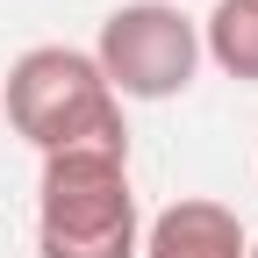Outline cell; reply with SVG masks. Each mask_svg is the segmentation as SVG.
<instances>
[{
  "label": "cell",
  "instance_id": "5",
  "mask_svg": "<svg viewBox=\"0 0 258 258\" xmlns=\"http://www.w3.org/2000/svg\"><path fill=\"white\" fill-rule=\"evenodd\" d=\"M201 57H215L230 79L258 86V0H215L201 22Z\"/></svg>",
  "mask_w": 258,
  "mask_h": 258
},
{
  "label": "cell",
  "instance_id": "4",
  "mask_svg": "<svg viewBox=\"0 0 258 258\" xmlns=\"http://www.w3.org/2000/svg\"><path fill=\"white\" fill-rule=\"evenodd\" d=\"M244 251H251L244 215L208 194H179L172 208H158L137 244V258H244Z\"/></svg>",
  "mask_w": 258,
  "mask_h": 258
},
{
  "label": "cell",
  "instance_id": "3",
  "mask_svg": "<svg viewBox=\"0 0 258 258\" xmlns=\"http://www.w3.org/2000/svg\"><path fill=\"white\" fill-rule=\"evenodd\" d=\"M93 64L115 101H172L201 72V22L172 0H122L93 36Z\"/></svg>",
  "mask_w": 258,
  "mask_h": 258
},
{
  "label": "cell",
  "instance_id": "1",
  "mask_svg": "<svg viewBox=\"0 0 258 258\" xmlns=\"http://www.w3.org/2000/svg\"><path fill=\"white\" fill-rule=\"evenodd\" d=\"M144 215L129 151H50L36 179V258H137Z\"/></svg>",
  "mask_w": 258,
  "mask_h": 258
},
{
  "label": "cell",
  "instance_id": "6",
  "mask_svg": "<svg viewBox=\"0 0 258 258\" xmlns=\"http://www.w3.org/2000/svg\"><path fill=\"white\" fill-rule=\"evenodd\" d=\"M244 258H258V237H251V251H244Z\"/></svg>",
  "mask_w": 258,
  "mask_h": 258
},
{
  "label": "cell",
  "instance_id": "2",
  "mask_svg": "<svg viewBox=\"0 0 258 258\" xmlns=\"http://www.w3.org/2000/svg\"><path fill=\"white\" fill-rule=\"evenodd\" d=\"M8 129L22 144H36L43 158L50 151H129V129H122V101L108 93L93 50H72V43H36L8 64Z\"/></svg>",
  "mask_w": 258,
  "mask_h": 258
}]
</instances>
